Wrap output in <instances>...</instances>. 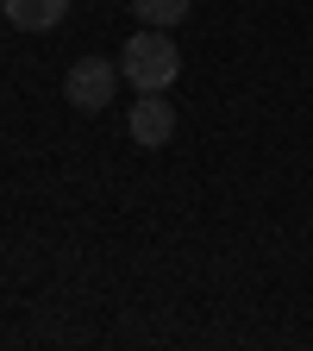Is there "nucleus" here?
Returning <instances> with one entry per match:
<instances>
[{
    "instance_id": "1",
    "label": "nucleus",
    "mask_w": 313,
    "mask_h": 351,
    "mask_svg": "<svg viewBox=\"0 0 313 351\" xmlns=\"http://www.w3.org/2000/svg\"><path fill=\"white\" fill-rule=\"evenodd\" d=\"M119 75L138 88V95H163V88L182 75V51H175V38L163 25H145L138 38H125V51H119Z\"/></svg>"
},
{
    "instance_id": "2",
    "label": "nucleus",
    "mask_w": 313,
    "mask_h": 351,
    "mask_svg": "<svg viewBox=\"0 0 313 351\" xmlns=\"http://www.w3.org/2000/svg\"><path fill=\"white\" fill-rule=\"evenodd\" d=\"M119 95V63L113 57H75L69 75H63V101L75 113H107Z\"/></svg>"
},
{
    "instance_id": "3",
    "label": "nucleus",
    "mask_w": 313,
    "mask_h": 351,
    "mask_svg": "<svg viewBox=\"0 0 313 351\" xmlns=\"http://www.w3.org/2000/svg\"><path fill=\"white\" fill-rule=\"evenodd\" d=\"M125 132H132V145L157 151V145L175 138V107H169L163 95H138V101H132V113H125Z\"/></svg>"
},
{
    "instance_id": "4",
    "label": "nucleus",
    "mask_w": 313,
    "mask_h": 351,
    "mask_svg": "<svg viewBox=\"0 0 313 351\" xmlns=\"http://www.w3.org/2000/svg\"><path fill=\"white\" fill-rule=\"evenodd\" d=\"M0 13H7V25H19V32H51V25H63L69 0H0Z\"/></svg>"
},
{
    "instance_id": "5",
    "label": "nucleus",
    "mask_w": 313,
    "mask_h": 351,
    "mask_svg": "<svg viewBox=\"0 0 313 351\" xmlns=\"http://www.w3.org/2000/svg\"><path fill=\"white\" fill-rule=\"evenodd\" d=\"M132 13H138L145 25H163V32H169V25L188 19V0H132Z\"/></svg>"
}]
</instances>
